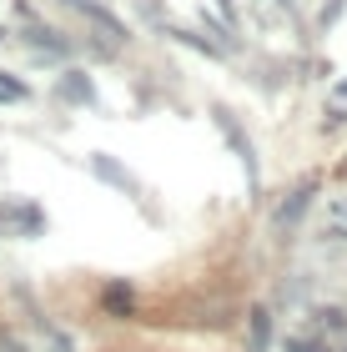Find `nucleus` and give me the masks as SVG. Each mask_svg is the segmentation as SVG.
Instances as JSON below:
<instances>
[{
	"mask_svg": "<svg viewBox=\"0 0 347 352\" xmlns=\"http://www.w3.org/2000/svg\"><path fill=\"white\" fill-rule=\"evenodd\" d=\"M66 6H71V10H81L86 21H91V25L101 30V36H111V41H126V25H121L116 15H111V10L101 6V0H66Z\"/></svg>",
	"mask_w": 347,
	"mask_h": 352,
	"instance_id": "nucleus-1",
	"label": "nucleus"
},
{
	"mask_svg": "<svg viewBox=\"0 0 347 352\" xmlns=\"http://www.w3.org/2000/svg\"><path fill=\"white\" fill-rule=\"evenodd\" d=\"M0 217H5V227H15L21 236H41V232H45V212H41L36 201H15V206H5Z\"/></svg>",
	"mask_w": 347,
	"mask_h": 352,
	"instance_id": "nucleus-2",
	"label": "nucleus"
},
{
	"mask_svg": "<svg viewBox=\"0 0 347 352\" xmlns=\"http://www.w3.org/2000/svg\"><path fill=\"white\" fill-rule=\"evenodd\" d=\"M60 101H71V106H91V101H96V86H91L81 71H66V76H60Z\"/></svg>",
	"mask_w": 347,
	"mask_h": 352,
	"instance_id": "nucleus-3",
	"label": "nucleus"
},
{
	"mask_svg": "<svg viewBox=\"0 0 347 352\" xmlns=\"http://www.w3.org/2000/svg\"><path fill=\"white\" fill-rule=\"evenodd\" d=\"M312 191H317V186H312V182H302V186H297V191H292L287 201L277 206V227H292V221H297V217L307 212V206H312Z\"/></svg>",
	"mask_w": 347,
	"mask_h": 352,
	"instance_id": "nucleus-4",
	"label": "nucleus"
},
{
	"mask_svg": "<svg viewBox=\"0 0 347 352\" xmlns=\"http://www.w3.org/2000/svg\"><path fill=\"white\" fill-rule=\"evenodd\" d=\"M25 41L36 45V51H45V56H71V41H60V30H51V25H30Z\"/></svg>",
	"mask_w": 347,
	"mask_h": 352,
	"instance_id": "nucleus-5",
	"label": "nucleus"
},
{
	"mask_svg": "<svg viewBox=\"0 0 347 352\" xmlns=\"http://www.w3.org/2000/svg\"><path fill=\"white\" fill-rule=\"evenodd\" d=\"M247 332H251V338H247V352H267V342H272V312L257 307V312L247 317Z\"/></svg>",
	"mask_w": 347,
	"mask_h": 352,
	"instance_id": "nucleus-6",
	"label": "nucleus"
},
{
	"mask_svg": "<svg viewBox=\"0 0 347 352\" xmlns=\"http://www.w3.org/2000/svg\"><path fill=\"white\" fill-rule=\"evenodd\" d=\"M327 236L347 242V201H333V206H327Z\"/></svg>",
	"mask_w": 347,
	"mask_h": 352,
	"instance_id": "nucleus-7",
	"label": "nucleus"
},
{
	"mask_svg": "<svg viewBox=\"0 0 347 352\" xmlns=\"http://www.w3.org/2000/svg\"><path fill=\"white\" fill-rule=\"evenodd\" d=\"M91 166H96V171L106 176V182H116V186H126V191H131V186H136V182H131V176H126L121 166H111V162H106V156H101V151H96V156H91Z\"/></svg>",
	"mask_w": 347,
	"mask_h": 352,
	"instance_id": "nucleus-8",
	"label": "nucleus"
},
{
	"mask_svg": "<svg viewBox=\"0 0 347 352\" xmlns=\"http://www.w3.org/2000/svg\"><path fill=\"white\" fill-rule=\"evenodd\" d=\"M25 81H15V76H0V101H25Z\"/></svg>",
	"mask_w": 347,
	"mask_h": 352,
	"instance_id": "nucleus-9",
	"label": "nucleus"
},
{
	"mask_svg": "<svg viewBox=\"0 0 347 352\" xmlns=\"http://www.w3.org/2000/svg\"><path fill=\"white\" fill-rule=\"evenodd\" d=\"M106 307H126V312H131V292H126V287H111V292H106Z\"/></svg>",
	"mask_w": 347,
	"mask_h": 352,
	"instance_id": "nucleus-10",
	"label": "nucleus"
},
{
	"mask_svg": "<svg viewBox=\"0 0 347 352\" xmlns=\"http://www.w3.org/2000/svg\"><path fill=\"white\" fill-rule=\"evenodd\" d=\"M282 352H327L322 342H307V338H287L282 342Z\"/></svg>",
	"mask_w": 347,
	"mask_h": 352,
	"instance_id": "nucleus-11",
	"label": "nucleus"
},
{
	"mask_svg": "<svg viewBox=\"0 0 347 352\" xmlns=\"http://www.w3.org/2000/svg\"><path fill=\"white\" fill-rule=\"evenodd\" d=\"M0 41H5V25H0Z\"/></svg>",
	"mask_w": 347,
	"mask_h": 352,
	"instance_id": "nucleus-12",
	"label": "nucleus"
},
{
	"mask_svg": "<svg viewBox=\"0 0 347 352\" xmlns=\"http://www.w3.org/2000/svg\"><path fill=\"white\" fill-rule=\"evenodd\" d=\"M282 6H287V0H282Z\"/></svg>",
	"mask_w": 347,
	"mask_h": 352,
	"instance_id": "nucleus-13",
	"label": "nucleus"
}]
</instances>
